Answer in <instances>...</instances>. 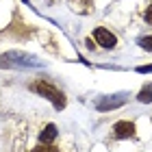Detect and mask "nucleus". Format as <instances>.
Masks as SVG:
<instances>
[{"label": "nucleus", "mask_w": 152, "mask_h": 152, "mask_svg": "<svg viewBox=\"0 0 152 152\" xmlns=\"http://www.w3.org/2000/svg\"><path fill=\"white\" fill-rule=\"evenodd\" d=\"M137 98H139V102H146V104H148V102H152V85H146V87L139 91Z\"/></svg>", "instance_id": "6"}, {"label": "nucleus", "mask_w": 152, "mask_h": 152, "mask_svg": "<svg viewBox=\"0 0 152 152\" xmlns=\"http://www.w3.org/2000/svg\"><path fill=\"white\" fill-rule=\"evenodd\" d=\"M33 152H59V148H54V146H50V143H44V146H37Z\"/></svg>", "instance_id": "7"}, {"label": "nucleus", "mask_w": 152, "mask_h": 152, "mask_svg": "<svg viewBox=\"0 0 152 152\" xmlns=\"http://www.w3.org/2000/svg\"><path fill=\"white\" fill-rule=\"evenodd\" d=\"M139 46L152 52V37H141V39H139Z\"/></svg>", "instance_id": "8"}, {"label": "nucleus", "mask_w": 152, "mask_h": 152, "mask_svg": "<svg viewBox=\"0 0 152 152\" xmlns=\"http://www.w3.org/2000/svg\"><path fill=\"white\" fill-rule=\"evenodd\" d=\"M54 137H57V126H54V124H48V126L39 133V141L41 143H52Z\"/></svg>", "instance_id": "5"}, {"label": "nucleus", "mask_w": 152, "mask_h": 152, "mask_svg": "<svg viewBox=\"0 0 152 152\" xmlns=\"http://www.w3.org/2000/svg\"><path fill=\"white\" fill-rule=\"evenodd\" d=\"M94 37H96V41H98L102 48H115L117 46L115 35H113V33H109L107 28H96L94 31Z\"/></svg>", "instance_id": "2"}, {"label": "nucleus", "mask_w": 152, "mask_h": 152, "mask_svg": "<svg viewBox=\"0 0 152 152\" xmlns=\"http://www.w3.org/2000/svg\"><path fill=\"white\" fill-rule=\"evenodd\" d=\"M31 89H33V91H37L39 96H44V98H48L57 109H65V96L61 94L54 85H50V83L37 80V83H33V85H31Z\"/></svg>", "instance_id": "1"}, {"label": "nucleus", "mask_w": 152, "mask_h": 152, "mask_svg": "<svg viewBox=\"0 0 152 152\" xmlns=\"http://www.w3.org/2000/svg\"><path fill=\"white\" fill-rule=\"evenodd\" d=\"M137 72H141V74H148V72H152V65H141V67H137Z\"/></svg>", "instance_id": "10"}, {"label": "nucleus", "mask_w": 152, "mask_h": 152, "mask_svg": "<svg viewBox=\"0 0 152 152\" xmlns=\"http://www.w3.org/2000/svg\"><path fill=\"white\" fill-rule=\"evenodd\" d=\"M143 18H146V22H148V24H152V4H150L148 9H146V13H143Z\"/></svg>", "instance_id": "9"}, {"label": "nucleus", "mask_w": 152, "mask_h": 152, "mask_svg": "<svg viewBox=\"0 0 152 152\" xmlns=\"http://www.w3.org/2000/svg\"><path fill=\"white\" fill-rule=\"evenodd\" d=\"M113 135L117 137V139L133 137V135H135V124H133V122H117L115 128H113Z\"/></svg>", "instance_id": "3"}, {"label": "nucleus", "mask_w": 152, "mask_h": 152, "mask_svg": "<svg viewBox=\"0 0 152 152\" xmlns=\"http://www.w3.org/2000/svg\"><path fill=\"white\" fill-rule=\"evenodd\" d=\"M126 102V96H117V98H104L98 102V111H109V109H115Z\"/></svg>", "instance_id": "4"}]
</instances>
